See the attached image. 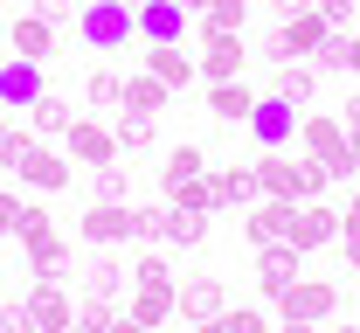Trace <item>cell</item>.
<instances>
[{
    "label": "cell",
    "instance_id": "1",
    "mask_svg": "<svg viewBox=\"0 0 360 333\" xmlns=\"http://www.w3.org/2000/svg\"><path fill=\"white\" fill-rule=\"evenodd\" d=\"M298 153L326 167V181H333V188H347V181L360 174V160H354V146H347L340 111H298Z\"/></svg>",
    "mask_w": 360,
    "mask_h": 333
},
{
    "label": "cell",
    "instance_id": "2",
    "mask_svg": "<svg viewBox=\"0 0 360 333\" xmlns=\"http://www.w3.org/2000/svg\"><path fill=\"white\" fill-rule=\"evenodd\" d=\"M14 243H21V257H28V278H63V271H70V243H63V230H56V215H49L42 201H21Z\"/></svg>",
    "mask_w": 360,
    "mask_h": 333
},
{
    "label": "cell",
    "instance_id": "3",
    "mask_svg": "<svg viewBox=\"0 0 360 333\" xmlns=\"http://www.w3.org/2000/svg\"><path fill=\"white\" fill-rule=\"evenodd\" d=\"M257 188L277 194V201H319L333 181H326L319 160H305V153L291 160V146H284V153H264V160H257Z\"/></svg>",
    "mask_w": 360,
    "mask_h": 333
},
{
    "label": "cell",
    "instance_id": "4",
    "mask_svg": "<svg viewBox=\"0 0 360 333\" xmlns=\"http://www.w3.org/2000/svg\"><path fill=\"white\" fill-rule=\"evenodd\" d=\"M77 42H84L90 56H125V49L139 42V14L125 0H90L84 14H77Z\"/></svg>",
    "mask_w": 360,
    "mask_h": 333
},
{
    "label": "cell",
    "instance_id": "5",
    "mask_svg": "<svg viewBox=\"0 0 360 333\" xmlns=\"http://www.w3.org/2000/svg\"><path fill=\"white\" fill-rule=\"evenodd\" d=\"M277 313H284V320H305V327H333V313H340V285H326V278H298V285L277 299Z\"/></svg>",
    "mask_w": 360,
    "mask_h": 333
},
{
    "label": "cell",
    "instance_id": "6",
    "mask_svg": "<svg viewBox=\"0 0 360 333\" xmlns=\"http://www.w3.org/2000/svg\"><path fill=\"white\" fill-rule=\"evenodd\" d=\"M250 139L264 146V153H284V146H298V104H284L277 91L257 97V111H250Z\"/></svg>",
    "mask_w": 360,
    "mask_h": 333
},
{
    "label": "cell",
    "instance_id": "7",
    "mask_svg": "<svg viewBox=\"0 0 360 333\" xmlns=\"http://www.w3.org/2000/svg\"><path fill=\"white\" fill-rule=\"evenodd\" d=\"M298 278H305V250L298 243H264L257 250V291L264 299H284Z\"/></svg>",
    "mask_w": 360,
    "mask_h": 333
},
{
    "label": "cell",
    "instance_id": "8",
    "mask_svg": "<svg viewBox=\"0 0 360 333\" xmlns=\"http://www.w3.org/2000/svg\"><path fill=\"white\" fill-rule=\"evenodd\" d=\"M63 153H70L77 167H111V160H118V139H111V125H104V118H70Z\"/></svg>",
    "mask_w": 360,
    "mask_h": 333
},
{
    "label": "cell",
    "instance_id": "9",
    "mask_svg": "<svg viewBox=\"0 0 360 333\" xmlns=\"http://www.w3.org/2000/svg\"><path fill=\"white\" fill-rule=\"evenodd\" d=\"M28 313H35V333H70V327H77V299H70L63 278H35Z\"/></svg>",
    "mask_w": 360,
    "mask_h": 333
},
{
    "label": "cell",
    "instance_id": "10",
    "mask_svg": "<svg viewBox=\"0 0 360 333\" xmlns=\"http://www.w3.org/2000/svg\"><path fill=\"white\" fill-rule=\"evenodd\" d=\"M14 181H28V188L35 194H63L70 188V153H56V146H28V160H21V167H14Z\"/></svg>",
    "mask_w": 360,
    "mask_h": 333
},
{
    "label": "cell",
    "instance_id": "11",
    "mask_svg": "<svg viewBox=\"0 0 360 333\" xmlns=\"http://www.w3.org/2000/svg\"><path fill=\"white\" fill-rule=\"evenodd\" d=\"M291 215H298V201L257 194V201H250V215H243V237L257 243V250H264V243H284V237H291Z\"/></svg>",
    "mask_w": 360,
    "mask_h": 333
},
{
    "label": "cell",
    "instance_id": "12",
    "mask_svg": "<svg viewBox=\"0 0 360 333\" xmlns=\"http://www.w3.org/2000/svg\"><path fill=\"white\" fill-rule=\"evenodd\" d=\"M139 63H146V70H153L167 91H187V84L201 77V63H194L180 42H139Z\"/></svg>",
    "mask_w": 360,
    "mask_h": 333
},
{
    "label": "cell",
    "instance_id": "13",
    "mask_svg": "<svg viewBox=\"0 0 360 333\" xmlns=\"http://www.w3.org/2000/svg\"><path fill=\"white\" fill-rule=\"evenodd\" d=\"M298 250H333L340 243V208H326V201H298V215H291V237Z\"/></svg>",
    "mask_w": 360,
    "mask_h": 333
},
{
    "label": "cell",
    "instance_id": "14",
    "mask_svg": "<svg viewBox=\"0 0 360 333\" xmlns=\"http://www.w3.org/2000/svg\"><path fill=\"white\" fill-rule=\"evenodd\" d=\"M42 91H49L42 63H28V56H7V63H0V111H28Z\"/></svg>",
    "mask_w": 360,
    "mask_h": 333
},
{
    "label": "cell",
    "instance_id": "15",
    "mask_svg": "<svg viewBox=\"0 0 360 333\" xmlns=\"http://www.w3.org/2000/svg\"><path fill=\"white\" fill-rule=\"evenodd\" d=\"M215 313H229L222 278H187V285L174 291V320H187V327H201V320H215Z\"/></svg>",
    "mask_w": 360,
    "mask_h": 333
},
{
    "label": "cell",
    "instance_id": "16",
    "mask_svg": "<svg viewBox=\"0 0 360 333\" xmlns=\"http://www.w3.org/2000/svg\"><path fill=\"white\" fill-rule=\"evenodd\" d=\"M277 35H284V49H291V63H298V56H319L333 28H326V14H319V0H312V7H291V14L277 21Z\"/></svg>",
    "mask_w": 360,
    "mask_h": 333
},
{
    "label": "cell",
    "instance_id": "17",
    "mask_svg": "<svg viewBox=\"0 0 360 333\" xmlns=\"http://www.w3.org/2000/svg\"><path fill=\"white\" fill-rule=\"evenodd\" d=\"M187 28H194V14L180 0H146L139 7V42H187Z\"/></svg>",
    "mask_w": 360,
    "mask_h": 333
},
{
    "label": "cell",
    "instance_id": "18",
    "mask_svg": "<svg viewBox=\"0 0 360 333\" xmlns=\"http://www.w3.org/2000/svg\"><path fill=\"white\" fill-rule=\"evenodd\" d=\"M7 56L49 63V56H56V28H49L42 14H14V28H7Z\"/></svg>",
    "mask_w": 360,
    "mask_h": 333
},
{
    "label": "cell",
    "instance_id": "19",
    "mask_svg": "<svg viewBox=\"0 0 360 333\" xmlns=\"http://www.w3.org/2000/svg\"><path fill=\"white\" fill-rule=\"evenodd\" d=\"M125 285H132V271H125V257H111V243H104V257L84 264V299H125Z\"/></svg>",
    "mask_w": 360,
    "mask_h": 333
},
{
    "label": "cell",
    "instance_id": "20",
    "mask_svg": "<svg viewBox=\"0 0 360 333\" xmlns=\"http://www.w3.org/2000/svg\"><path fill=\"white\" fill-rule=\"evenodd\" d=\"M243 63H250L243 35H222V42H201V77H208V84H236V77H243Z\"/></svg>",
    "mask_w": 360,
    "mask_h": 333
},
{
    "label": "cell",
    "instance_id": "21",
    "mask_svg": "<svg viewBox=\"0 0 360 333\" xmlns=\"http://www.w3.org/2000/svg\"><path fill=\"white\" fill-rule=\"evenodd\" d=\"M201 237H208V215H194V208H180V201L160 208V250H194Z\"/></svg>",
    "mask_w": 360,
    "mask_h": 333
},
{
    "label": "cell",
    "instance_id": "22",
    "mask_svg": "<svg viewBox=\"0 0 360 333\" xmlns=\"http://www.w3.org/2000/svg\"><path fill=\"white\" fill-rule=\"evenodd\" d=\"M319 77H360V35H347V28H333L326 35V49L312 56Z\"/></svg>",
    "mask_w": 360,
    "mask_h": 333
},
{
    "label": "cell",
    "instance_id": "23",
    "mask_svg": "<svg viewBox=\"0 0 360 333\" xmlns=\"http://www.w3.org/2000/svg\"><path fill=\"white\" fill-rule=\"evenodd\" d=\"M174 291L180 285H132V299H125V313H132L139 327H167V320H174Z\"/></svg>",
    "mask_w": 360,
    "mask_h": 333
},
{
    "label": "cell",
    "instance_id": "24",
    "mask_svg": "<svg viewBox=\"0 0 360 333\" xmlns=\"http://www.w3.org/2000/svg\"><path fill=\"white\" fill-rule=\"evenodd\" d=\"M270 91L284 97V104H298V111H312V97H319V70H312V63H277Z\"/></svg>",
    "mask_w": 360,
    "mask_h": 333
},
{
    "label": "cell",
    "instance_id": "25",
    "mask_svg": "<svg viewBox=\"0 0 360 333\" xmlns=\"http://www.w3.org/2000/svg\"><path fill=\"white\" fill-rule=\"evenodd\" d=\"M70 118H77V111H70V97H63V91H42L35 104H28V132H35V139H63Z\"/></svg>",
    "mask_w": 360,
    "mask_h": 333
},
{
    "label": "cell",
    "instance_id": "26",
    "mask_svg": "<svg viewBox=\"0 0 360 333\" xmlns=\"http://www.w3.org/2000/svg\"><path fill=\"white\" fill-rule=\"evenodd\" d=\"M167 84H160V77H153V70H139V77H125V104H118V111H139V118H160V111H167Z\"/></svg>",
    "mask_w": 360,
    "mask_h": 333
},
{
    "label": "cell",
    "instance_id": "27",
    "mask_svg": "<svg viewBox=\"0 0 360 333\" xmlns=\"http://www.w3.org/2000/svg\"><path fill=\"white\" fill-rule=\"evenodd\" d=\"M208 111H215L222 125H250V111H257V91H243V84H208Z\"/></svg>",
    "mask_w": 360,
    "mask_h": 333
},
{
    "label": "cell",
    "instance_id": "28",
    "mask_svg": "<svg viewBox=\"0 0 360 333\" xmlns=\"http://www.w3.org/2000/svg\"><path fill=\"white\" fill-rule=\"evenodd\" d=\"M167 201L194 208V215H222V194H215V174H194V181H174V188H167Z\"/></svg>",
    "mask_w": 360,
    "mask_h": 333
},
{
    "label": "cell",
    "instance_id": "29",
    "mask_svg": "<svg viewBox=\"0 0 360 333\" xmlns=\"http://www.w3.org/2000/svg\"><path fill=\"white\" fill-rule=\"evenodd\" d=\"M215 194H222V208H250L257 201V167H215Z\"/></svg>",
    "mask_w": 360,
    "mask_h": 333
},
{
    "label": "cell",
    "instance_id": "30",
    "mask_svg": "<svg viewBox=\"0 0 360 333\" xmlns=\"http://www.w3.org/2000/svg\"><path fill=\"white\" fill-rule=\"evenodd\" d=\"M194 174H208V153H201V146H187V139H180L174 153H167V167H160V194L174 188V181H194Z\"/></svg>",
    "mask_w": 360,
    "mask_h": 333
},
{
    "label": "cell",
    "instance_id": "31",
    "mask_svg": "<svg viewBox=\"0 0 360 333\" xmlns=\"http://www.w3.org/2000/svg\"><path fill=\"white\" fill-rule=\"evenodd\" d=\"M153 125H160V118L118 111V125H111V139H118V160H125V153H146V146H153Z\"/></svg>",
    "mask_w": 360,
    "mask_h": 333
},
{
    "label": "cell",
    "instance_id": "32",
    "mask_svg": "<svg viewBox=\"0 0 360 333\" xmlns=\"http://www.w3.org/2000/svg\"><path fill=\"white\" fill-rule=\"evenodd\" d=\"M84 97L97 104V111H118V104H125V77H118V70H90V77H84Z\"/></svg>",
    "mask_w": 360,
    "mask_h": 333
},
{
    "label": "cell",
    "instance_id": "33",
    "mask_svg": "<svg viewBox=\"0 0 360 333\" xmlns=\"http://www.w3.org/2000/svg\"><path fill=\"white\" fill-rule=\"evenodd\" d=\"M132 285H180V278H174V264H167V250H160V243L132 257Z\"/></svg>",
    "mask_w": 360,
    "mask_h": 333
},
{
    "label": "cell",
    "instance_id": "34",
    "mask_svg": "<svg viewBox=\"0 0 360 333\" xmlns=\"http://www.w3.org/2000/svg\"><path fill=\"white\" fill-rule=\"evenodd\" d=\"M118 320V299H77V327H90V333H104Z\"/></svg>",
    "mask_w": 360,
    "mask_h": 333
},
{
    "label": "cell",
    "instance_id": "35",
    "mask_svg": "<svg viewBox=\"0 0 360 333\" xmlns=\"http://www.w3.org/2000/svg\"><path fill=\"white\" fill-rule=\"evenodd\" d=\"M90 188H97V201H132V194H125V167H118V160H111V167H97V174H90Z\"/></svg>",
    "mask_w": 360,
    "mask_h": 333
},
{
    "label": "cell",
    "instance_id": "36",
    "mask_svg": "<svg viewBox=\"0 0 360 333\" xmlns=\"http://www.w3.org/2000/svg\"><path fill=\"white\" fill-rule=\"evenodd\" d=\"M28 146H35L28 125H7V139H0V167H21V160H28Z\"/></svg>",
    "mask_w": 360,
    "mask_h": 333
},
{
    "label": "cell",
    "instance_id": "37",
    "mask_svg": "<svg viewBox=\"0 0 360 333\" xmlns=\"http://www.w3.org/2000/svg\"><path fill=\"white\" fill-rule=\"evenodd\" d=\"M0 333H35V313H28V299H7V306H0Z\"/></svg>",
    "mask_w": 360,
    "mask_h": 333
},
{
    "label": "cell",
    "instance_id": "38",
    "mask_svg": "<svg viewBox=\"0 0 360 333\" xmlns=\"http://www.w3.org/2000/svg\"><path fill=\"white\" fill-rule=\"evenodd\" d=\"M222 320H229V333H270V320L257 313V306H229Z\"/></svg>",
    "mask_w": 360,
    "mask_h": 333
},
{
    "label": "cell",
    "instance_id": "39",
    "mask_svg": "<svg viewBox=\"0 0 360 333\" xmlns=\"http://www.w3.org/2000/svg\"><path fill=\"white\" fill-rule=\"evenodd\" d=\"M35 14H42L49 28H63V21H77L84 7H70V0H35Z\"/></svg>",
    "mask_w": 360,
    "mask_h": 333
},
{
    "label": "cell",
    "instance_id": "40",
    "mask_svg": "<svg viewBox=\"0 0 360 333\" xmlns=\"http://www.w3.org/2000/svg\"><path fill=\"white\" fill-rule=\"evenodd\" d=\"M333 250L347 257V271H354V278H360V230H340V243H333Z\"/></svg>",
    "mask_w": 360,
    "mask_h": 333
},
{
    "label": "cell",
    "instance_id": "41",
    "mask_svg": "<svg viewBox=\"0 0 360 333\" xmlns=\"http://www.w3.org/2000/svg\"><path fill=\"white\" fill-rule=\"evenodd\" d=\"M319 14H326V28H347L354 21V0H319Z\"/></svg>",
    "mask_w": 360,
    "mask_h": 333
},
{
    "label": "cell",
    "instance_id": "42",
    "mask_svg": "<svg viewBox=\"0 0 360 333\" xmlns=\"http://www.w3.org/2000/svg\"><path fill=\"white\" fill-rule=\"evenodd\" d=\"M14 230H21V201H14V194H0V243L14 237Z\"/></svg>",
    "mask_w": 360,
    "mask_h": 333
},
{
    "label": "cell",
    "instance_id": "43",
    "mask_svg": "<svg viewBox=\"0 0 360 333\" xmlns=\"http://www.w3.org/2000/svg\"><path fill=\"white\" fill-rule=\"evenodd\" d=\"M340 125H347V132H360V91L347 97V104H340Z\"/></svg>",
    "mask_w": 360,
    "mask_h": 333
},
{
    "label": "cell",
    "instance_id": "44",
    "mask_svg": "<svg viewBox=\"0 0 360 333\" xmlns=\"http://www.w3.org/2000/svg\"><path fill=\"white\" fill-rule=\"evenodd\" d=\"M104 333H153V327H139L132 313H118V320H111V327H104Z\"/></svg>",
    "mask_w": 360,
    "mask_h": 333
},
{
    "label": "cell",
    "instance_id": "45",
    "mask_svg": "<svg viewBox=\"0 0 360 333\" xmlns=\"http://www.w3.org/2000/svg\"><path fill=\"white\" fill-rule=\"evenodd\" d=\"M340 230H360V194H347V215H340Z\"/></svg>",
    "mask_w": 360,
    "mask_h": 333
},
{
    "label": "cell",
    "instance_id": "46",
    "mask_svg": "<svg viewBox=\"0 0 360 333\" xmlns=\"http://www.w3.org/2000/svg\"><path fill=\"white\" fill-rule=\"evenodd\" d=\"M194 333H229V320H222V313H215V320H201V327H194Z\"/></svg>",
    "mask_w": 360,
    "mask_h": 333
},
{
    "label": "cell",
    "instance_id": "47",
    "mask_svg": "<svg viewBox=\"0 0 360 333\" xmlns=\"http://www.w3.org/2000/svg\"><path fill=\"white\" fill-rule=\"evenodd\" d=\"M180 7H187V14H208V7H222V0H180Z\"/></svg>",
    "mask_w": 360,
    "mask_h": 333
},
{
    "label": "cell",
    "instance_id": "48",
    "mask_svg": "<svg viewBox=\"0 0 360 333\" xmlns=\"http://www.w3.org/2000/svg\"><path fill=\"white\" fill-rule=\"evenodd\" d=\"M277 333H319V327H305V320H284V327H277Z\"/></svg>",
    "mask_w": 360,
    "mask_h": 333
},
{
    "label": "cell",
    "instance_id": "49",
    "mask_svg": "<svg viewBox=\"0 0 360 333\" xmlns=\"http://www.w3.org/2000/svg\"><path fill=\"white\" fill-rule=\"evenodd\" d=\"M347 146H354V160H360V132H347Z\"/></svg>",
    "mask_w": 360,
    "mask_h": 333
},
{
    "label": "cell",
    "instance_id": "50",
    "mask_svg": "<svg viewBox=\"0 0 360 333\" xmlns=\"http://www.w3.org/2000/svg\"><path fill=\"white\" fill-rule=\"evenodd\" d=\"M7 125H14V118H7V111H0V139H7Z\"/></svg>",
    "mask_w": 360,
    "mask_h": 333
},
{
    "label": "cell",
    "instance_id": "51",
    "mask_svg": "<svg viewBox=\"0 0 360 333\" xmlns=\"http://www.w3.org/2000/svg\"><path fill=\"white\" fill-rule=\"evenodd\" d=\"M125 7H132V14H139V7H146V0H125Z\"/></svg>",
    "mask_w": 360,
    "mask_h": 333
},
{
    "label": "cell",
    "instance_id": "52",
    "mask_svg": "<svg viewBox=\"0 0 360 333\" xmlns=\"http://www.w3.org/2000/svg\"><path fill=\"white\" fill-rule=\"evenodd\" d=\"M0 63H7V49H0Z\"/></svg>",
    "mask_w": 360,
    "mask_h": 333
},
{
    "label": "cell",
    "instance_id": "53",
    "mask_svg": "<svg viewBox=\"0 0 360 333\" xmlns=\"http://www.w3.org/2000/svg\"><path fill=\"white\" fill-rule=\"evenodd\" d=\"M354 333H360V327H354Z\"/></svg>",
    "mask_w": 360,
    "mask_h": 333
}]
</instances>
